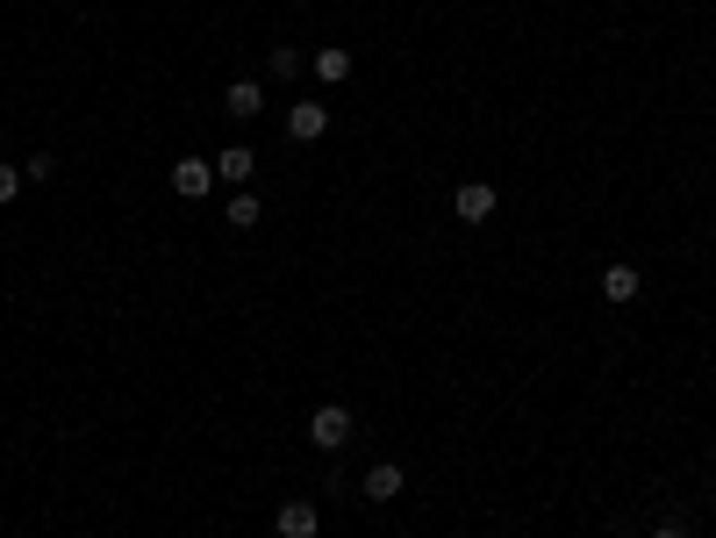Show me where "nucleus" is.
<instances>
[{
  "label": "nucleus",
  "instance_id": "nucleus-1",
  "mask_svg": "<svg viewBox=\"0 0 716 538\" xmlns=\"http://www.w3.org/2000/svg\"><path fill=\"white\" fill-rule=\"evenodd\" d=\"M308 445H316V452H344V445H351V409H344V402H323V409L308 417Z\"/></svg>",
  "mask_w": 716,
  "mask_h": 538
},
{
  "label": "nucleus",
  "instance_id": "nucleus-10",
  "mask_svg": "<svg viewBox=\"0 0 716 538\" xmlns=\"http://www.w3.org/2000/svg\"><path fill=\"white\" fill-rule=\"evenodd\" d=\"M258 216H266V201H258L251 187H237L230 201H222V223H230V230H258Z\"/></svg>",
  "mask_w": 716,
  "mask_h": 538
},
{
  "label": "nucleus",
  "instance_id": "nucleus-9",
  "mask_svg": "<svg viewBox=\"0 0 716 538\" xmlns=\"http://www.w3.org/2000/svg\"><path fill=\"white\" fill-rule=\"evenodd\" d=\"M308 65H316V80H323V87H344V80H351V51H344V44H323Z\"/></svg>",
  "mask_w": 716,
  "mask_h": 538
},
{
  "label": "nucleus",
  "instance_id": "nucleus-6",
  "mask_svg": "<svg viewBox=\"0 0 716 538\" xmlns=\"http://www.w3.org/2000/svg\"><path fill=\"white\" fill-rule=\"evenodd\" d=\"M273 531L280 538H316V531H323V510H316V503H280L273 510Z\"/></svg>",
  "mask_w": 716,
  "mask_h": 538
},
{
  "label": "nucleus",
  "instance_id": "nucleus-12",
  "mask_svg": "<svg viewBox=\"0 0 716 538\" xmlns=\"http://www.w3.org/2000/svg\"><path fill=\"white\" fill-rule=\"evenodd\" d=\"M266 80H301V51H294V44H273V51H266Z\"/></svg>",
  "mask_w": 716,
  "mask_h": 538
},
{
  "label": "nucleus",
  "instance_id": "nucleus-14",
  "mask_svg": "<svg viewBox=\"0 0 716 538\" xmlns=\"http://www.w3.org/2000/svg\"><path fill=\"white\" fill-rule=\"evenodd\" d=\"M22 173H29V180H51V173H58V158H51V151H29V166H22Z\"/></svg>",
  "mask_w": 716,
  "mask_h": 538
},
{
  "label": "nucleus",
  "instance_id": "nucleus-11",
  "mask_svg": "<svg viewBox=\"0 0 716 538\" xmlns=\"http://www.w3.org/2000/svg\"><path fill=\"white\" fill-rule=\"evenodd\" d=\"M638 288H645L638 266H602V295H609V302H638Z\"/></svg>",
  "mask_w": 716,
  "mask_h": 538
},
{
  "label": "nucleus",
  "instance_id": "nucleus-3",
  "mask_svg": "<svg viewBox=\"0 0 716 538\" xmlns=\"http://www.w3.org/2000/svg\"><path fill=\"white\" fill-rule=\"evenodd\" d=\"M287 137H294V144L330 137V101H294V108H287Z\"/></svg>",
  "mask_w": 716,
  "mask_h": 538
},
{
  "label": "nucleus",
  "instance_id": "nucleus-13",
  "mask_svg": "<svg viewBox=\"0 0 716 538\" xmlns=\"http://www.w3.org/2000/svg\"><path fill=\"white\" fill-rule=\"evenodd\" d=\"M22 187H29V173H22V166H8V158H0V201H15Z\"/></svg>",
  "mask_w": 716,
  "mask_h": 538
},
{
  "label": "nucleus",
  "instance_id": "nucleus-15",
  "mask_svg": "<svg viewBox=\"0 0 716 538\" xmlns=\"http://www.w3.org/2000/svg\"><path fill=\"white\" fill-rule=\"evenodd\" d=\"M652 538H688V531H681V524H659V531H652Z\"/></svg>",
  "mask_w": 716,
  "mask_h": 538
},
{
  "label": "nucleus",
  "instance_id": "nucleus-8",
  "mask_svg": "<svg viewBox=\"0 0 716 538\" xmlns=\"http://www.w3.org/2000/svg\"><path fill=\"white\" fill-rule=\"evenodd\" d=\"M222 108L237 122H251L258 108H266V80H230V87H222Z\"/></svg>",
  "mask_w": 716,
  "mask_h": 538
},
{
  "label": "nucleus",
  "instance_id": "nucleus-5",
  "mask_svg": "<svg viewBox=\"0 0 716 538\" xmlns=\"http://www.w3.org/2000/svg\"><path fill=\"white\" fill-rule=\"evenodd\" d=\"M452 216H459V223H487V216H495V187H487V180H466V187L452 194Z\"/></svg>",
  "mask_w": 716,
  "mask_h": 538
},
{
  "label": "nucleus",
  "instance_id": "nucleus-2",
  "mask_svg": "<svg viewBox=\"0 0 716 538\" xmlns=\"http://www.w3.org/2000/svg\"><path fill=\"white\" fill-rule=\"evenodd\" d=\"M172 194L180 201H208L215 194V158H172Z\"/></svg>",
  "mask_w": 716,
  "mask_h": 538
},
{
  "label": "nucleus",
  "instance_id": "nucleus-4",
  "mask_svg": "<svg viewBox=\"0 0 716 538\" xmlns=\"http://www.w3.org/2000/svg\"><path fill=\"white\" fill-rule=\"evenodd\" d=\"M402 488H409V474L394 467V460H373V467H366V481H358V496H366V503H394Z\"/></svg>",
  "mask_w": 716,
  "mask_h": 538
},
{
  "label": "nucleus",
  "instance_id": "nucleus-7",
  "mask_svg": "<svg viewBox=\"0 0 716 538\" xmlns=\"http://www.w3.org/2000/svg\"><path fill=\"white\" fill-rule=\"evenodd\" d=\"M251 173H258V151H251V144H222V151H215V180L251 187Z\"/></svg>",
  "mask_w": 716,
  "mask_h": 538
}]
</instances>
